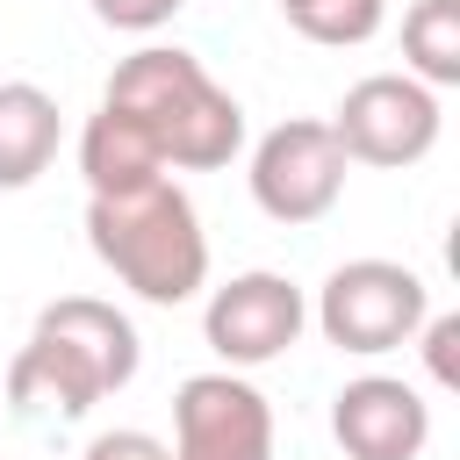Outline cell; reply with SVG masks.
<instances>
[{
	"label": "cell",
	"instance_id": "obj_15",
	"mask_svg": "<svg viewBox=\"0 0 460 460\" xmlns=\"http://www.w3.org/2000/svg\"><path fill=\"white\" fill-rule=\"evenodd\" d=\"M417 338H424V367H431V381H438V388H460V316H424Z\"/></svg>",
	"mask_w": 460,
	"mask_h": 460
},
{
	"label": "cell",
	"instance_id": "obj_12",
	"mask_svg": "<svg viewBox=\"0 0 460 460\" xmlns=\"http://www.w3.org/2000/svg\"><path fill=\"white\" fill-rule=\"evenodd\" d=\"M402 72L438 86H460V0H417L402 14Z\"/></svg>",
	"mask_w": 460,
	"mask_h": 460
},
{
	"label": "cell",
	"instance_id": "obj_5",
	"mask_svg": "<svg viewBox=\"0 0 460 460\" xmlns=\"http://www.w3.org/2000/svg\"><path fill=\"white\" fill-rule=\"evenodd\" d=\"M446 115H438V93L410 72H367L359 86H345V101L331 108V137L345 144L352 165H417L431 158Z\"/></svg>",
	"mask_w": 460,
	"mask_h": 460
},
{
	"label": "cell",
	"instance_id": "obj_8",
	"mask_svg": "<svg viewBox=\"0 0 460 460\" xmlns=\"http://www.w3.org/2000/svg\"><path fill=\"white\" fill-rule=\"evenodd\" d=\"M302 323H309V302H302V288L288 280V273H237V280H223L216 295H208V309H201V338H208V352L223 359V367H273L280 352H295V338H302Z\"/></svg>",
	"mask_w": 460,
	"mask_h": 460
},
{
	"label": "cell",
	"instance_id": "obj_7",
	"mask_svg": "<svg viewBox=\"0 0 460 460\" xmlns=\"http://www.w3.org/2000/svg\"><path fill=\"white\" fill-rule=\"evenodd\" d=\"M172 460H273V402L237 374H187L172 395Z\"/></svg>",
	"mask_w": 460,
	"mask_h": 460
},
{
	"label": "cell",
	"instance_id": "obj_1",
	"mask_svg": "<svg viewBox=\"0 0 460 460\" xmlns=\"http://www.w3.org/2000/svg\"><path fill=\"white\" fill-rule=\"evenodd\" d=\"M137 323L101 295H65L36 316L29 345L7 367V402L22 417H86L101 395L137 381Z\"/></svg>",
	"mask_w": 460,
	"mask_h": 460
},
{
	"label": "cell",
	"instance_id": "obj_3",
	"mask_svg": "<svg viewBox=\"0 0 460 460\" xmlns=\"http://www.w3.org/2000/svg\"><path fill=\"white\" fill-rule=\"evenodd\" d=\"M86 244L129 295H144L158 309L194 302L208 280L201 216H194L187 187H172L165 172L144 187H122V194H86Z\"/></svg>",
	"mask_w": 460,
	"mask_h": 460
},
{
	"label": "cell",
	"instance_id": "obj_2",
	"mask_svg": "<svg viewBox=\"0 0 460 460\" xmlns=\"http://www.w3.org/2000/svg\"><path fill=\"white\" fill-rule=\"evenodd\" d=\"M101 101L122 108L158 144V158L180 165V172H216V165H230L244 151V108H237V93H223L208 79V65L194 50H180V43L129 50L115 65V79H108Z\"/></svg>",
	"mask_w": 460,
	"mask_h": 460
},
{
	"label": "cell",
	"instance_id": "obj_6",
	"mask_svg": "<svg viewBox=\"0 0 460 460\" xmlns=\"http://www.w3.org/2000/svg\"><path fill=\"white\" fill-rule=\"evenodd\" d=\"M345 144L331 137L323 115H295V122H273L259 144H252V201L273 216V223H316L338 208L345 194Z\"/></svg>",
	"mask_w": 460,
	"mask_h": 460
},
{
	"label": "cell",
	"instance_id": "obj_16",
	"mask_svg": "<svg viewBox=\"0 0 460 460\" xmlns=\"http://www.w3.org/2000/svg\"><path fill=\"white\" fill-rule=\"evenodd\" d=\"M79 460H172V446L151 438V431H129V424H122V431H101Z\"/></svg>",
	"mask_w": 460,
	"mask_h": 460
},
{
	"label": "cell",
	"instance_id": "obj_14",
	"mask_svg": "<svg viewBox=\"0 0 460 460\" xmlns=\"http://www.w3.org/2000/svg\"><path fill=\"white\" fill-rule=\"evenodd\" d=\"M93 7V22H108V29H122V36H151V29H165L187 0H86Z\"/></svg>",
	"mask_w": 460,
	"mask_h": 460
},
{
	"label": "cell",
	"instance_id": "obj_11",
	"mask_svg": "<svg viewBox=\"0 0 460 460\" xmlns=\"http://www.w3.org/2000/svg\"><path fill=\"white\" fill-rule=\"evenodd\" d=\"M79 172H86V194H122V187H144L165 172L158 144L122 115V108H93L86 129H79Z\"/></svg>",
	"mask_w": 460,
	"mask_h": 460
},
{
	"label": "cell",
	"instance_id": "obj_9",
	"mask_svg": "<svg viewBox=\"0 0 460 460\" xmlns=\"http://www.w3.org/2000/svg\"><path fill=\"white\" fill-rule=\"evenodd\" d=\"M331 438L345 460H417L431 438V402L395 374H359L331 395Z\"/></svg>",
	"mask_w": 460,
	"mask_h": 460
},
{
	"label": "cell",
	"instance_id": "obj_13",
	"mask_svg": "<svg viewBox=\"0 0 460 460\" xmlns=\"http://www.w3.org/2000/svg\"><path fill=\"white\" fill-rule=\"evenodd\" d=\"M280 14H288V29H302L309 43L345 50V43H367V36L388 22V0H280Z\"/></svg>",
	"mask_w": 460,
	"mask_h": 460
},
{
	"label": "cell",
	"instance_id": "obj_4",
	"mask_svg": "<svg viewBox=\"0 0 460 460\" xmlns=\"http://www.w3.org/2000/svg\"><path fill=\"white\" fill-rule=\"evenodd\" d=\"M424 316H431V288L417 266H395V259H345L316 288V331L352 359L402 352Z\"/></svg>",
	"mask_w": 460,
	"mask_h": 460
},
{
	"label": "cell",
	"instance_id": "obj_10",
	"mask_svg": "<svg viewBox=\"0 0 460 460\" xmlns=\"http://www.w3.org/2000/svg\"><path fill=\"white\" fill-rule=\"evenodd\" d=\"M65 137L58 101L36 79H0V187H29L36 172H50Z\"/></svg>",
	"mask_w": 460,
	"mask_h": 460
}]
</instances>
